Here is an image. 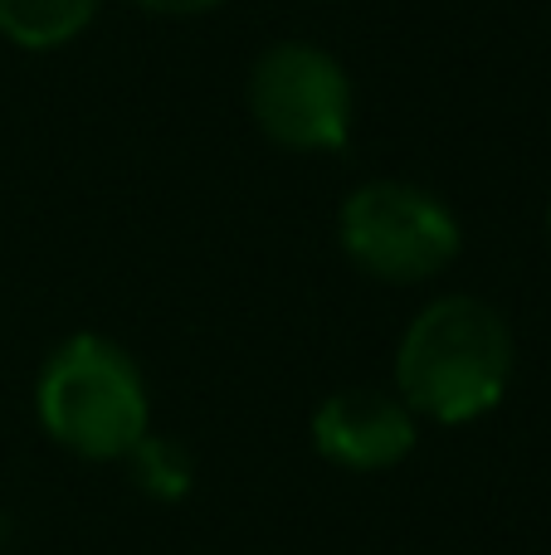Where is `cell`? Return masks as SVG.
<instances>
[{"instance_id":"1","label":"cell","mask_w":551,"mask_h":555,"mask_svg":"<svg viewBox=\"0 0 551 555\" xmlns=\"http://www.w3.org/2000/svg\"><path fill=\"white\" fill-rule=\"evenodd\" d=\"M513 326L494 302L449 293L410 317L396 346V395L415 420L474 424L503 404L513 385Z\"/></svg>"},{"instance_id":"6","label":"cell","mask_w":551,"mask_h":555,"mask_svg":"<svg viewBox=\"0 0 551 555\" xmlns=\"http://www.w3.org/2000/svg\"><path fill=\"white\" fill-rule=\"evenodd\" d=\"M103 0H0V35L15 49H64L93 25Z\"/></svg>"},{"instance_id":"5","label":"cell","mask_w":551,"mask_h":555,"mask_svg":"<svg viewBox=\"0 0 551 555\" xmlns=\"http://www.w3.org/2000/svg\"><path fill=\"white\" fill-rule=\"evenodd\" d=\"M420 443V420L396 390L342 385L312 410V449L342 473H386Z\"/></svg>"},{"instance_id":"9","label":"cell","mask_w":551,"mask_h":555,"mask_svg":"<svg viewBox=\"0 0 551 555\" xmlns=\"http://www.w3.org/2000/svg\"><path fill=\"white\" fill-rule=\"evenodd\" d=\"M547 224H551V210H547Z\"/></svg>"},{"instance_id":"2","label":"cell","mask_w":551,"mask_h":555,"mask_svg":"<svg viewBox=\"0 0 551 555\" xmlns=\"http://www.w3.org/2000/svg\"><path fill=\"white\" fill-rule=\"evenodd\" d=\"M35 414L64 453L123 463L152 434V395L137 361L98 332H78L49 351L35 385Z\"/></svg>"},{"instance_id":"3","label":"cell","mask_w":551,"mask_h":555,"mask_svg":"<svg viewBox=\"0 0 551 555\" xmlns=\"http://www.w3.org/2000/svg\"><path fill=\"white\" fill-rule=\"evenodd\" d=\"M342 254L376 283H430L459 259L464 234L435 191L410 181H367L342 201Z\"/></svg>"},{"instance_id":"7","label":"cell","mask_w":551,"mask_h":555,"mask_svg":"<svg viewBox=\"0 0 551 555\" xmlns=\"http://www.w3.org/2000/svg\"><path fill=\"white\" fill-rule=\"evenodd\" d=\"M123 463L152 502H181L195 488V453L171 434H146Z\"/></svg>"},{"instance_id":"4","label":"cell","mask_w":551,"mask_h":555,"mask_svg":"<svg viewBox=\"0 0 551 555\" xmlns=\"http://www.w3.org/2000/svg\"><path fill=\"white\" fill-rule=\"evenodd\" d=\"M249 113L269 142L289 152H342L351 137L357 93L328 49L283 39L249 68Z\"/></svg>"},{"instance_id":"8","label":"cell","mask_w":551,"mask_h":555,"mask_svg":"<svg viewBox=\"0 0 551 555\" xmlns=\"http://www.w3.org/2000/svg\"><path fill=\"white\" fill-rule=\"evenodd\" d=\"M132 5L152 10V15H171V20H191V15H205V10L225 5V0H132Z\"/></svg>"}]
</instances>
